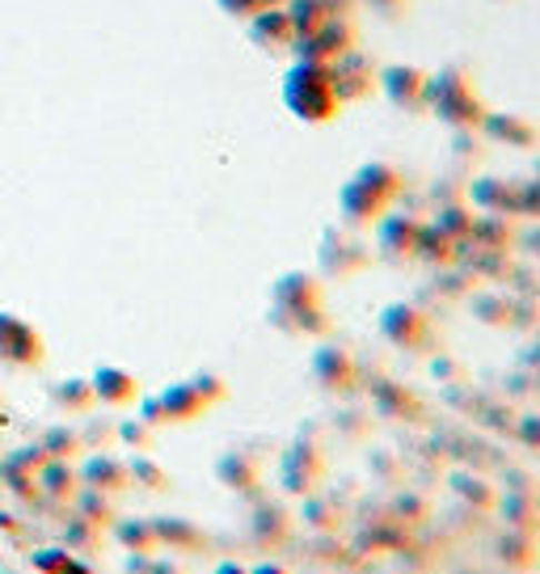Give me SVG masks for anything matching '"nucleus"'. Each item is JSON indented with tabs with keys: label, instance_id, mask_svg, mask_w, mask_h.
<instances>
[{
	"label": "nucleus",
	"instance_id": "32",
	"mask_svg": "<svg viewBox=\"0 0 540 574\" xmlns=\"http://www.w3.org/2000/svg\"><path fill=\"white\" fill-rule=\"evenodd\" d=\"M216 574H250V566H237V562H224Z\"/></svg>",
	"mask_w": 540,
	"mask_h": 574
},
{
	"label": "nucleus",
	"instance_id": "14",
	"mask_svg": "<svg viewBox=\"0 0 540 574\" xmlns=\"http://www.w3.org/2000/svg\"><path fill=\"white\" fill-rule=\"evenodd\" d=\"M499 557L507 562V571H532L540 562V532L507 528L499 536Z\"/></svg>",
	"mask_w": 540,
	"mask_h": 574
},
{
	"label": "nucleus",
	"instance_id": "24",
	"mask_svg": "<svg viewBox=\"0 0 540 574\" xmlns=\"http://www.w3.org/2000/svg\"><path fill=\"white\" fill-rule=\"evenodd\" d=\"M169 528H161V536L166 541H173V545H182V550H199L203 545V536L190 528V524H182V520H166Z\"/></svg>",
	"mask_w": 540,
	"mask_h": 574
},
{
	"label": "nucleus",
	"instance_id": "8",
	"mask_svg": "<svg viewBox=\"0 0 540 574\" xmlns=\"http://www.w3.org/2000/svg\"><path fill=\"white\" fill-rule=\"evenodd\" d=\"M418 233H422V220L414 215H380L376 220V245L389 262H410L418 258Z\"/></svg>",
	"mask_w": 540,
	"mask_h": 574
},
{
	"label": "nucleus",
	"instance_id": "10",
	"mask_svg": "<svg viewBox=\"0 0 540 574\" xmlns=\"http://www.w3.org/2000/svg\"><path fill=\"white\" fill-rule=\"evenodd\" d=\"M291 541V511L279 507V503H258L253 511V545L262 553L279 550Z\"/></svg>",
	"mask_w": 540,
	"mask_h": 574
},
{
	"label": "nucleus",
	"instance_id": "18",
	"mask_svg": "<svg viewBox=\"0 0 540 574\" xmlns=\"http://www.w3.org/2000/svg\"><path fill=\"white\" fill-rule=\"evenodd\" d=\"M457 236H448L439 224H422V233H418V258H427L436 266H457Z\"/></svg>",
	"mask_w": 540,
	"mask_h": 574
},
{
	"label": "nucleus",
	"instance_id": "28",
	"mask_svg": "<svg viewBox=\"0 0 540 574\" xmlns=\"http://www.w3.org/2000/svg\"><path fill=\"white\" fill-rule=\"evenodd\" d=\"M520 215L540 220V178H537V182H523V187H520Z\"/></svg>",
	"mask_w": 540,
	"mask_h": 574
},
{
	"label": "nucleus",
	"instance_id": "3",
	"mask_svg": "<svg viewBox=\"0 0 540 574\" xmlns=\"http://www.w3.org/2000/svg\"><path fill=\"white\" fill-rule=\"evenodd\" d=\"M288 107L304 119V123H330L338 107H342V93L333 85V72L317 60H304L300 68H291L288 77Z\"/></svg>",
	"mask_w": 540,
	"mask_h": 574
},
{
	"label": "nucleus",
	"instance_id": "27",
	"mask_svg": "<svg viewBox=\"0 0 540 574\" xmlns=\"http://www.w3.org/2000/svg\"><path fill=\"white\" fill-rule=\"evenodd\" d=\"M516 435H520L523 447L540 452V414H528V419H520V423H516Z\"/></svg>",
	"mask_w": 540,
	"mask_h": 574
},
{
	"label": "nucleus",
	"instance_id": "23",
	"mask_svg": "<svg viewBox=\"0 0 540 574\" xmlns=\"http://www.w3.org/2000/svg\"><path fill=\"white\" fill-rule=\"evenodd\" d=\"M338 431H342L347 440H363V435L372 431V410H363V405L342 410V414H338Z\"/></svg>",
	"mask_w": 540,
	"mask_h": 574
},
{
	"label": "nucleus",
	"instance_id": "6",
	"mask_svg": "<svg viewBox=\"0 0 540 574\" xmlns=\"http://www.w3.org/2000/svg\"><path fill=\"white\" fill-rule=\"evenodd\" d=\"M380 330H384V339L393 342L397 351H406V355H414V351H431V318L418 309V304H389L384 313H380Z\"/></svg>",
	"mask_w": 540,
	"mask_h": 574
},
{
	"label": "nucleus",
	"instance_id": "1",
	"mask_svg": "<svg viewBox=\"0 0 540 574\" xmlns=\"http://www.w3.org/2000/svg\"><path fill=\"white\" fill-rule=\"evenodd\" d=\"M274 309L270 321L283 334H330V313L321 304V279L309 271H288L274 283Z\"/></svg>",
	"mask_w": 540,
	"mask_h": 574
},
{
	"label": "nucleus",
	"instance_id": "12",
	"mask_svg": "<svg viewBox=\"0 0 540 574\" xmlns=\"http://www.w3.org/2000/svg\"><path fill=\"white\" fill-rule=\"evenodd\" d=\"M300 520L312 532H338L347 524V507L333 494H326V490H309L304 494V507H300Z\"/></svg>",
	"mask_w": 540,
	"mask_h": 574
},
{
	"label": "nucleus",
	"instance_id": "36",
	"mask_svg": "<svg viewBox=\"0 0 540 574\" xmlns=\"http://www.w3.org/2000/svg\"><path fill=\"white\" fill-rule=\"evenodd\" d=\"M537 507H540V499H537Z\"/></svg>",
	"mask_w": 540,
	"mask_h": 574
},
{
	"label": "nucleus",
	"instance_id": "35",
	"mask_svg": "<svg viewBox=\"0 0 540 574\" xmlns=\"http://www.w3.org/2000/svg\"><path fill=\"white\" fill-rule=\"evenodd\" d=\"M532 384H537V393H540V372H537V381H532Z\"/></svg>",
	"mask_w": 540,
	"mask_h": 574
},
{
	"label": "nucleus",
	"instance_id": "16",
	"mask_svg": "<svg viewBox=\"0 0 540 574\" xmlns=\"http://www.w3.org/2000/svg\"><path fill=\"white\" fill-rule=\"evenodd\" d=\"M469 241H478L481 250H511L520 236H516V224H511L507 215L486 212L481 220H473V233H469Z\"/></svg>",
	"mask_w": 540,
	"mask_h": 574
},
{
	"label": "nucleus",
	"instance_id": "20",
	"mask_svg": "<svg viewBox=\"0 0 540 574\" xmlns=\"http://www.w3.org/2000/svg\"><path fill=\"white\" fill-rule=\"evenodd\" d=\"M220 482L237 494H258V465L246 456H224L220 461Z\"/></svg>",
	"mask_w": 540,
	"mask_h": 574
},
{
	"label": "nucleus",
	"instance_id": "19",
	"mask_svg": "<svg viewBox=\"0 0 540 574\" xmlns=\"http://www.w3.org/2000/svg\"><path fill=\"white\" fill-rule=\"evenodd\" d=\"M448 486L457 490L460 503H473L478 511H494V503H499V490L490 486L481 473H452Z\"/></svg>",
	"mask_w": 540,
	"mask_h": 574
},
{
	"label": "nucleus",
	"instance_id": "11",
	"mask_svg": "<svg viewBox=\"0 0 540 574\" xmlns=\"http://www.w3.org/2000/svg\"><path fill=\"white\" fill-rule=\"evenodd\" d=\"M473 203L481 212L494 215H520V182H502V178H481L473 182Z\"/></svg>",
	"mask_w": 540,
	"mask_h": 574
},
{
	"label": "nucleus",
	"instance_id": "15",
	"mask_svg": "<svg viewBox=\"0 0 540 574\" xmlns=\"http://www.w3.org/2000/svg\"><path fill=\"white\" fill-rule=\"evenodd\" d=\"M494 511L502 515L507 528L540 532V507H537V499H528V494H511V490H507L499 503H494Z\"/></svg>",
	"mask_w": 540,
	"mask_h": 574
},
{
	"label": "nucleus",
	"instance_id": "34",
	"mask_svg": "<svg viewBox=\"0 0 540 574\" xmlns=\"http://www.w3.org/2000/svg\"><path fill=\"white\" fill-rule=\"evenodd\" d=\"M523 363H528V367H537V372H540V342L532 346V351H528V360H523Z\"/></svg>",
	"mask_w": 540,
	"mask_h": 574
},
{
	"label": "nucleus",
	"instance_id": "13",
	"mask_svg": "<svg viewBox=\"0 0 540 574\" xmlns=\"http://www.w3.org/2000/svg\"><path fill=\"white\" fill-rule=\"evenodd\" d=\"M372 405L380 419H393V423H414L418 414H422V402H418L410 389H401V384H376Z\"/></svg>",
	"mask_w": 540,
	"mask_h": 574
},
{
	"label": "nucleus",
	"instance_id": "26",
	"mask_svg": "<svg viewBox=\"0 0 540 574\" xmlns=\"http://www.w3.org/2000/svg\"><path fill=\"white\" fill-rule=\"evenodd\" d=\"M511 325H523V330L540 325V304H537V300H511Z\"/></svg>",
	"mask_w": 540,
	"mask_h": 574
},
{
	"label": "nucleus",
	"instance_id": "9",
	"mask_svg": "<svg viewBox=\"0 0 540 574\" xmlns=\"http://www.w3.org/2000/svg\"><path fill=\"white\" fill-rule=\"evenodd\" d=\"M410 541V528L406 524H397L393 515H384V520H376V524H363L359 536H354V550L359 557H384V553H397L401 545Z\"/></svg>",
	"mask_w": 540,
	"mask_h": 574
},
{
	"label": "nucleus",
	"instance_id": "22",
	"mask_svg": "<svg viewBox=\"0 0 540 574\" xmlns=\"http://www.w3.org/2000/svg\"><path fill=\"white\" fill-rule=\"evenodd\" d=\"M473 318L486 321V325H511V296L478 292V296H473Z\"/></svg>",
	"mask_w": 540,
	"mask_h": 574
},
{
	"label": "nucleus",
	"instance_id": "4",
	"mask_svg": "<svg viewBox=\"0 0 540 574\" xmlns=\"http://www.w3.org/2000/svg\"><path fill=\"white\" fill-rule=\"evenodd\" d=\"M279 477H283V490L296 494V499H304L309 490L321 486V477H326V456H321V444H317L312 426L309 431L300 426L296 444H291L288 452H283V461H279Z\"/></svg>",
	"mask_w": 540,
	"mask_h": 574
},
{
	"label": "nucleus",
	"instance_id": "25",
	"mask_svg": "<svg viewBox=\"0 0 540 574\" xmlns=\"http://www.w3.org/2000/svg\"><path fill=\"white\" fill-rule=\"evenodd\" d=\"M507 490L511 494H528V499H540V477H532V473H523V469H507Z\"/></svg>",
	"mask_w": 540,
	"mask_h": 574
},
{
	"label": "nucleus",
	"instance_id": "7",
	"mask_svg": "<svg viewBox=\"0 0 540 574\" xmlns=\"http://www.w3.org/2000/svg\"><path fill=\"white\" fill-rule=\"evenodd\" d=\"M312 381L321 384V393L330 397H351L359 389V363L351 360L347 346H317L312 351Z\"/></svg>",
	"mask_w": 540,
	"mask_h": 574
},
{
	"label": "nucleus",
	"instance_id": "31",
	"mask_svg": "<svg viewBox=\"0 0 540 574\" xmlns=\"http://www.w3.org/2000/svg\"><path fill=\"white\" fill-rule=\"evenodd\" d=\"M250 574H291V571H288V566H279V562H270V557H267V562H258V566H250Z\"/></svg>",
	"mask_w": 540,
	"mask_h": 574
},
{
	"label": "nucleus",
	"instance_id": "5",
	"mask_svg": "<svg viewBox=\"0 0 540 574\" xmlns=\"http://www.w3.org/2000/svg\"><path fill=\"white\" fill-rule=\"evenodd\" d=\"M317 262H321V271L330 279H351L372 262V250H368L351 229H326L321 250H317Z\"/></svg>",
	"mask_w": 540,
	"mask_h": 574
},
{
	"label": "nucleus",
	"instance_id": "2",
	"mask_svg": "<svg viewBox=\"0 0 540 574\" xmlns=\"http://www.w3.org/2000/svg\"><path fill=\"white\" fill-rule=\"evenodd\" d=\"M397 194H401V178H397V170H389V165L376 161V165H363V170L342 187V194H338V212L347 220V229H368V224H376L380 215L389 212V203H393Z\"/></svg>",
	"mask_w": 540,
	"mask_h": 574
},
{
	"label": "nucleus",
	"instance_id": "17",
	"mask_svg": "<svg viewBox=\"0 0 540 574\" xmlns=\"http://www.w3.org/2000/svg\"><path fill=\"white\" fill-rule=\"evenodd\" d=\"M486 131L502 140V144H511V149H532L537 144V128L528 123V119H516V114H486L481 119Z\"/></svg>",
	"mask_w": 540,
	"mask_h": 574
},
{
	"label": "nucleus",
	"instance_id": "21",
	"mask_svg": "<svg viewBox=\"0 0 540 574\" xmlns=\"http://www.w3.org/2000/svg\"><path fill=\"white\" fill-rule=\"evenodd\" d=\"M389 515H393L397 524H406V528L414 532V528H422V524L431 520V503H427L422 494H410V490H406V494H397V499H393Z\"/></svg>",
	"mask_w": 540,
	"mask_h": 574
},
{
	"label": "nucleus",
	"instance_id": "33",
	"mask_svg": "<svg viewBox=\"0 0 540 574\" xmlns=\"http://www.w3.org/2000/svg\"><path fill=\"white\" fill-rule=\"evenodd\" d=\"M523 250H532V254H540V233H528V236H523Z\"/></svg>",
	"mask_w": 540,
	"mask_h": 574
},
{
	"label": "nucleus",
	"instance_id": "29",
	"mask_svg": "<svg viewBox=\"0 0 540 574\" xmlns=\"http://www.w3.org/2000/svg\"><path fill=\"white\" fill-rule=\"evenodd\" d=\"M376 477H380L384 486H397V477H401V473H397V461L389 456V452H376Z\"/></svg>",
	"mask_w": 540,
	"mask_h": 574
},
{
	"label": "nucleus",
	"instance_id": "30",
	"mask_svg": "<svg viewBox=\"0 0 540 574\" xmlns=\"http://www.w3.org/2000/svg\"><path fill=\"white\" fill-rule=\"evenodd\" d=\"M431 372H436L439 381H460V376H464V367H460L457 360H448V355H439V360L431 363Z\"/></svg>",
	"mask_w": 540,
	"mask_h": 574
}]
</instances>
